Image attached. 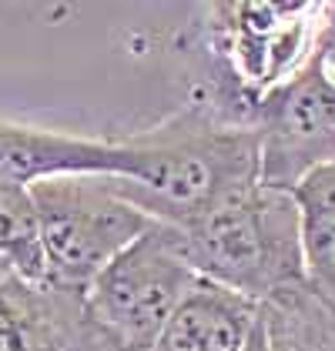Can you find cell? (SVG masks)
Here are the masks:
<instances>
[{"mask_svg":"<svg viewBox=\"0 0 335 351\" xmlns=\"http://www.w3.org/2000/svg\"><path fill=\"white\" fill-rule=\"evenodd\" d=\"M262 147V184L292 191L308 174L335 164V77L315 54L305 67L268 90L251 117Z\"/></svg>","mask_w":335,"mask_h":351,"instance_id":"6","label":"cell"},{"mask_svg":"<svg viewBox=\"0 0 335 351\" xmlns=\"http://www.w3.org/2000/svg\"><path fill=\"white\" fill-rule=\"evenodd\" d=\"M124 164L114 188L151 221L178 231L231 194L262 184L255 124L224 117L211 104H188L168 121L117 137Z\"/></svg>","mask_w":335,"mask_h":351,"instance_id":"1","label":"cell"},{"mask_svg":"<svg viewBox=\"0 0 335 351\" xmlns=\"http://www.w3.org/2000/svg\"><path fill=\"white\" fill-rule=\"evenodd\" d=\"M242 351H272V341H268V328H265V318L258 315V324L251 328L249 341H245V348Z\"/></svg>","mask_w":335,"mask_h":351,"instance_id":"13","label":"cell"},{"mask_svg":"<svg viewBox=\"0 0 335 351\" xmlns=\"http://www.w3.org/2000/svg\"><path fill=\"white\" fill-rule=\"evenodd\" d=\"M319 57H322V64L335 77V3H329V21H325L322 40H319Z\"/></svg>","mask_w":335,"mask_h":351,"instance_id":"12","label":"cell"},{"mask_svg":"<svg viewBox=\"0 0 335 351\" xmlns=\"http://www.w3.org/2000/svg\"><path fill=\"white\" fill-rule=\"evenodd\" d=\"M124 151L117 137H81L30 128L0 117V181L37 184L71 174H121Z\"/></svg>","mask_w":335,"mask_h":351,"instance_id":"8","label":"cell"},{"mask_svg":"<svg viewBox=\"0 0 335 351\" xmlns=\"http://www.w3.org/2000/svg\"><path fill=\"white\" fill-rule=\"evenodd\" d=\"M0 258L30 281H47L30 188L0 181Z\"/></svg>","mask_w":335,"mask_h":351,"instance_id":"11","label":"cell"},{"mask_svg":"<svg viewBox=\"0 0 335 351\" xmlns=\"http://www.w3.org/2000/svg\"><path fill=\"white\" fill-rule=\"evenodd\" d=\"M201 278L265 304L285 288L305 285L299 208L288 191L245 188L181 231Z\"/></svg>","mask_w":335,"mask_h":351,"instance_id":"2","label":"cell"},{"mask_svg":"<svg viewBox=\"0 0 335 351\" xmlns=\"http://www.w3.org/2000/svg\"><path fill=\"white\" fill-rule=\"evenodd\" d=\"M47 281L81 288L154 224L114 188L111 174H71L30 184Z\"/></svg>","mask_w":335,"mask_h":351,"instance_id":"4","label":"cell"},{"mask_svg":"<svg viewBox=\"0 0 335 351\" xmlns=\"http://www.w3.org/2000/svg\"><path fill=\"white\" fill-rule=\"evenodd\" d=\"M0 351H121L91 315L87 295L57 281H0Z\"/></svg>","mask_w":335,"mask_h":351,"instance_id":"7","label":"cell"},{"mask_svg":"<svg viewBox=\"0 0 335 351\" xmlns=\"http://www.w3.org/2000/svg\"><path fill=\"white\" fill-rule=\"evenodd\" d=\"M262 304L208 278L198 281L188 301L174 311L154 351H242Z\"/></svg>","mask_w":335,"mask_h":351,"instance_id":"9","label":"cell"},{"mask_svg":"<svg viewBox=\"0 0 335 351\" xmlns=\"http://www.w3.org/2000/svg\"><path fill=\"white\" fill-rule=\"evenodd\" d=\"M292 197L299 208L305 285L335 304V164L308 174Z\"/></svg>","mask_w":335,"mask_h":351,"instance_id":"10","label":"cell"},{"mask_svg":"<svg viewBox=\"0 0 335 351\" xmlns=\"http://www.w3.org/2000/svg\"><path fill=\"white\" fill-rule=\"evenodd\" d=\"M10 274H17V271H14L7 261H3V258H0V281H3V278H10Z\"/></svg>","mask_w":335,"mask_h":351,"instance_id":"14","label":"cell"},{"mask_svg":"<svg viewBox=\"0 0 335 351\" xmlns=\"http://www.w3.org/2000/svg\"><path fill=\"white\" fill-rule=\"evenodd\" d=\"M205 17L208 51L224 67L211 108L251 124L258 101L319 54L329 3H215Z\"/></svg>","mask_w":335,"mask_h":351,"instance_id":"3","label":"cell"},{"mask_svg":"<svg viewBox=\"0 0 335 351\" xmlns=\"http://www.w3.org/2000/svg\"><path fill=\"white\" fill-rule=\"evenodd\" d=\"M329 351H335V318H332V338H329Z\"/></svg>","mask_w":335,"mask_h":351,"instance_id":"15","label":"cell"},{"mask_svg":"<svg viewBox=\"0 0 335 351\" xmlns=\"http://www.w3.org/2000/svg\"><path fill=\"white\" fill-rule=\"evenodd\" d=\"M185 238L154 221L87 285V308L121 351H154L174 311L198 288Z\"/></svg>","mask_w":335,"mask_h":351,"instance_id":"5","label":"cell"}]
</instances>
